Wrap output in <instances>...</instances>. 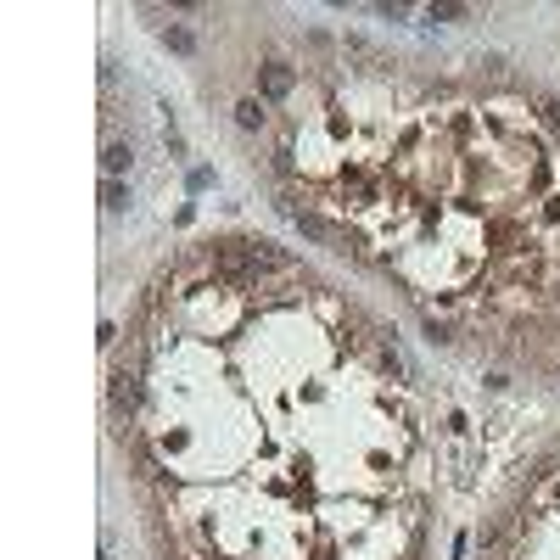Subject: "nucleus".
Here are the masks:
<instances>
[{
	"label": "nucleus",
	"instance_id": "f03ea898",
	"mask_svg": "<svg viewBox=\"0 0 560 560\" xmlns=\"http://www.w3.org/2000/svg\"><path fill=\"white\" fill-rule=\"evenodd\" d=\"M275 174L331 219V252L499 359L560 370V135L538 101L415 79L348 34L303 68Z\"/></svg>",
	"mask_w": 560,
	"mask_h": 560
},
{
	"label": "nucleus",
	"instance_id": "39448f33",
	"mask_svg": "<svg viewBox=\"0 0 560 560\" xmlns=\"http://www.w3.org/2000/svg\"><path fill=\"white\" fill-rule=\"evenodd\" d=\"M157 40H163L174 56H196V34L185 23H163V28H157Z\"/></svg>",
	"mask_w": 560,
	"mask_h": 560
},
{
	"label": "nucleus",
	"instance_id": "423d86ee",
	"mask_svg": "<svg viewBox=\"0 0 560 560\" xmlns=\"http://www.w3.org/2000/svg\"><path fill=\"white\" fill-rule=\"evenodd\" d=\"M129 202H135V196H129V180H101V208L107 213H129Z\"/></svg>",
	"mask_w": 560,
	"mask_h": 560
},
{
	"label": "nucleus",
	"instance_id": "6e6552de",
	"mask_svg": "<svg viewBox=\"0 0 560 560\" xmlns=\"http://www.w3.org/2000/svg\"><path fill=\"white\" fill-rule=\"evenodd\" d=\"M538 118L549 124V135H560V101H555V96H544V101H538Z\"/></svg>",
	"mask_w": 560,
	"mask_h": 560
},
{
	"label": "nucleus",
	"instance_id": "0eeeda50",
	"mask_svg": "<svg viewBox=\"0 0 560 560\" xmlns=\"http://www.w3.org/2000/svg\"><path fill=\"white\" fill-rule=\"evenodd\" d=\"M426 17H432V23H465V17H476V12L471 6H432Z\"/></svg>",
	"mask_w": 560,
	"mask_h": 560
},
{
	"label": "nucleus",
	"instance_id": "20e7f679",
	"mask_svg": "<svg viewBox=\"0 0 560 560\" xmlns=\"http://www.w3.org/2000/svg\"><path fill=\"white\" fill-rule=\"evenodd\" d=\"M275 124V107H269L264 96H241L236 101V129H247V135H258V129Z\"/></svg>",
	"mask_w": 560,
	"mask_h": 560
},
{
	"label": "nucleus",
	"instance_id": "7ed1b4c3",
	"mask_svg": "<svg viewBox=\"0 0 560 560\" xmlns=\"http://www.w3.org/2000/svg\"><path fill=\"white\" fill-rule=\"evenodd\" d=\"M129 168H135V140H129V135L124 140L112 135L107 146H101V174H107V180H124Z\"/></svg>",
	"mask_w": 560,
	"mask_h": 560
},
{
	"label": "nucleus",
	"instance_id": "f257e3e1",
	"mask_svg": "<svg viewBox=\"0 0 560 560\" xmlns=\"http://www.w3.org/2000/svg\"><path fill=\"white\" fill-rule=\"evenodd\" d=\"M140 342L157 560H432L437 460L387 325L297 258L208 236L146 286Z\"/></svg>",
	"mask_w": 560,
	"mask_h": 560
}]
</instances>
